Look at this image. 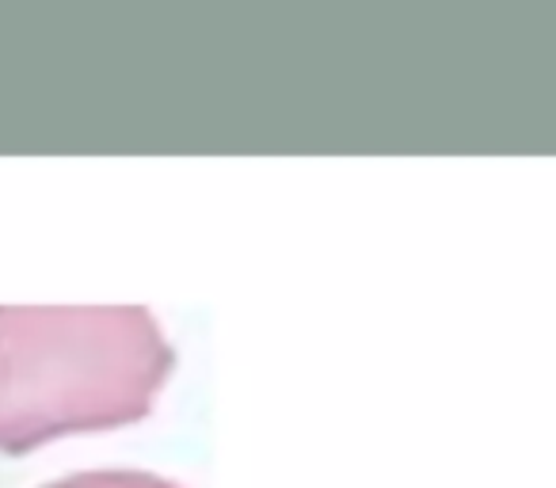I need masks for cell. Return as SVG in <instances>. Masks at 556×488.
Returning a JSON list of instances; mask_svg holds the SVG:
<instances>
[{"label":"cell","instance_id":"7a4b0ae2","mask_svg":"<svg viewBox=\"0 0 556 488\" xmlns=\"http://www.w3.org/2000/svg\"><path fill=\"white\" fill-rule=\"evenodd\" d=\"M47 488H179L176 480H164L146 470H88L62 477Z\"/></svg>","mask_w":556,"mask_h":488},{"label":"cell","instance_id":"6da1fadb","mask_svg":"<svg viewBox=\"0 0 556 488\" xmlns=\"http://www.w3.org/2000/svg\"><path fill=\"white\" fill-rule=\"evenodd\" d=\"M172 363L146 305H0V450L141 420Z\"/></svg>","mask_w":556,"mask_h":488}]
</instances>
